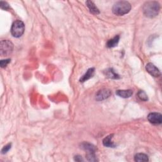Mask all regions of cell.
Segmentation results:
<instances>
[{
  "label": "cell",
  "instance_id": "6da1fadb",
  "mask_svg": "<svg viewBox=\"0 0 162 162\" xmlns=\"http://www.w3.org/2000/svg\"><path fill=\"white\" fill-rule=\"evenodd\" d=\"M160 5L157 2H148L143 6V13L149 18H154L158 15Z\"/></svg>",
  "mask_w": 162,
  "mask_h": 162
},
{
  "label": "cell",
  "instance_id": "7a4b0ae2",
  "mask_svg": "<svg viewBox=\"0 0 162 162\" xmlns=\"http://www.w3.org/2000/svg\"><path fill=\"white\" fill-rule=\"evenodd\" d=\"M131 10V4L126 1L116 2L113 6V13L118 16H122L127 14Z\"/></svg>",
  "mask_w": 162,
  "mask_h": 162
},
{
  "label": "cell",
  "instance_id": "3957f363",
  "mask_svg": "<svg viewBox=\"0 0 162 162\" xmlns=\"http://www.w3.org/2000/svg\"><path fill=\"white\" fill-rule=\"evenodd\" d=\"M25 31V25L22 21L16 20L15 21L11 28V34L14 38H20L24 34Z\"/></svg>",
  "mask_w": 162,
  "mask_h": 162
},
{
  "label": "cell",
  "instance_id": "277c9868",
  "mask_svg": "<svg viewBox=\"0 0 162 162\" xmlns=\"http://www.w3.org/2000/svg\"><path fill=\"white\" fill-rule=\"evenodd\" d=\"M13 50V43L8 40H3L0 43V55L2 57L8 56Z\"/></svg>",
  "mask_w": 162,
  "mask_h": 162
},
{
  "label": "cell",
  "instance_id": "5b68a950",
  "mask_svg": "<svg viewBox=\"0 0 162 162\" xmlns=\"http://www.w3.org/2000/svg\"><path fill=\"white\" fill-rule=\"evenodd\" d=\"M112 94V92L109 89H102L96 94V100L97 101H103L109 98Z\"/></svg>",
  "mask_w": 162,
  "mask_h": 162
},
{
  "label": "cell",
  "instance_id": "8992f818",
  "mask_svg": "<svg viewBox=\"0 0 162 162\" xmlns=\"http://www.w3.org/2000/svg\"><path fill=\"white\" fill-rule=\"evenodd\" d=\"M148 120L153 124H161L162 122V115L160 113H150L148 116Z\"/></svg>",
  "mask_w": 162,
  "mask_h": 162
},
{
  "label": "cell",
  "instance_id": "52a82bcc",
  "mask_svg": "<svg viewBox=\"0 0 162 162\" xmlns=\"http://www.w3.org/2000/svg\"><path fill=\"white\" fill-rule=\"evenodd\" d=\"M146 70L153 77H158L161 75V72L159 69L152 63H148V64H146Z\"/></svg>",
  "mask_w": 162,
  "mask_h": 162
},
{
  "label": "cell",
  "instance_id": "ba28073f",
  "mask_svg": "<svg viewBox=\"0 0 162 162\" xmlns=\"http://www.w3.org/2000/svg\"><path fill=\"white\" fill-rule=\"evenodd\" d=\"M80 148L83 149L87 151V153H94L97 149L96 147L94 146L92 144L87 142H83L80 144Z\"/></svg>",
  "mask_w": 162,
  "mask_h": 162
},
{
  "label": "cell",
  "instance_id": "9c48e42d",
  "mask_svg": "<svg viewBox=\"0 0 162 162\" xmlns=\"http://www.w3.org/2000/svg\"><path fill=\"white\" fill-rule=\"evenodd\" d=\"M95 72V68H91L87 70L86 73L80 79V83H84L87 80L92 78L94 76Z\"/></svg>",
  "mask_w": 162,
  "mask_h": 162
},
{
  "label": "cell",
  "instance_id": "30bf717a",
  "mask_svg": "<svg viewBox=\"0 0 162 162\" xmlns=\"http://www.w3.org/2000/svg\"><path fill=\"white\" fill-rule=\"evenodd\" d=\"M116 94L122 98H129L133 94V91L131 89L117 90L116 91Z\"/></svg>",
  "mask_w": 162,
  "mask_h": 162
},
{
  "label": "cell",
  "instance_id": "8fae6325",
  "mask_svg": "<svg viewBox=\"0 0 162 162\" xmlns=\"http://www.w3.org/2000/svg\"><path fill=\"white\" fill-rule=\"evenodd\" d=\"M113 138V134H110L109 136H106L103 140V145L108 148H115V145L113 143L112 139Z\"/></svg>",
  "mask_w": 162,
  "mask_h": 162
},
{
  "label": "cell",
  "instance_id": "7c38bea8",
  "mask_svg": "<svg viewBox=\"0 0 162 162\" xmlns=\"http://www.w3.org/2000/svg\"><path fill=\"white\" fill-rule=\"evenodd\" d=\"M86 5L89 9V11L91 13L94 15H98L100 14V10L99 9L96 7L95 4L91 2V1H87L86 2Z\"/></svg>",
  "mask_w": 162,
  "mask_h": 162
},
{
  "label": "cell",
  "instance_id": "4fadbf2b",
  "mask_svg": "<svg viewBox=\"0 0 162 162\" xmlns=\"http://www.w3.org/2000/svg\"><path fill=\"white\" fill-rule=\"evenodd\" d=\"M104 74L106 77L112 79H120V76L115 72L113 68H109L104 72Z\"/></svg>",
  "mask_w": 162,
  "mask_h": 162
},
{
  "label": "cell",
  "instance_id": "5bb4252c",
  "mask_svg": "<svg viewBox=\"0 0 162 162\" xmlns=\"http://www.w3.org/2000/svg\"><path fill=\"white\" fill-rule=\"evenodd\" d=\"M119 40H120V36H119V35H116V36H115L113 39H110L109 41L107 42L106 46L108 48H114V47L117 46V44H118V43L119 42Z\"/></svg>",
  "mask_w": 162,
  "mask_h": 162
},
{
  "label": "cell",
  "instance_id": "9a60e30c",
  "mask_svg": "<svg viewBox=\"0 0 162 162\" xmlns=\"http://www.w3.org/2000/svg\"><path fill=\"white\" fill-rule=\"evenodd\" d=\"M134 160L138 162L141 161H148V156L144 153H138L134 156Z\"/></svg>",
  "mask_w": 162,
  "mask_h": 162
},
{
  "label": "cell",
  "instance_id": "2e32d148",
  "mask_svg": "<svg viewBox=\"0 0 162 162\" xmlns=\"http://www.w3.org/2000/svg\"><path fill=\"white\" fill-rule=\"evenodd\" d=\"M138 96L140 99L141 100L144 101H146L148 100V98L146 93L143 91H139L138 93Z\"/></svg>",
  "mask_w": 162,
  "mask_h": 162
},
{
  "label": "cell",
  "instance_id": "e0dca14e",
  "mask_svg": "<svg viewBox=\"0 0 162 162\" xmlns=\"http://www.w3.org/2000/svg\"><path fill=\"white\" fill-rule=\"evenodd\" d=\"M86 158H87V160L89 161H98L94 153H87Z\"/></svg>",
  "mask_w": 162,
  "mask_h": 162
},
{
  "label": "cell",
  "instance_id": "ac0fdd59",
  "mask_svg": "<svg viewBox=\"0 0 162 162\" xmlns=\"http://www.w3.org/2000/svg\"><path fill=\"white\" fill-rule=\"evenodd\" d=\"M11 60L10 59H6V60H2L0 61V65H1L2 68L6 67L7 65L10 62Z\"/></svg>",
  "mask_w": 162,
  "mask_h": 162
},
{
  "label": "cell",
  "instance_id": "d6986e66",
  "mask_svg": "<svg viewBox=\"0 0 162 162\" xmlns=\"http://www.w3.org/2000/svg\"><path fill=\"white\" fill-rule=\"evenodd\" d=\"M11 146H12V144H10H10H8L7 145L3 147V148L2 149V154H5V153H7L9 150L10 149Z\"/></svg>",
  "mask_w": 162,
  "mask_h": 162
},
{
  "label": "cell",
  "instance_id": "ffe728a7",
  "mask_svg": "<svg viewBox=\"0 0 162 162\" xmlns=\"http://www.w3.org/2000/svg\"><path fill=\"white\" fill-rule=\"evenodd\" d=\"M0 7H1V8L3 9V10H5L10 8V6H9L8 4L5 2H0Z\"/></svg>",
  "mask_w": 162,
  "mask_h": 162
},
{
  "label": "cell",
  "instance_id": "44dd1931",
  "mask_svg": "<svg viewBox=\"0 0 162 162\" xmlns=\"http://www.w3.org/2000/svg\"><path fill=\"white\" fill-rule=\"evenodd\" d=\"M74 160L76 161H83L84 160L83 159L82 156L80 155H77L74 157Z\"/></svg>",
  "mask_w": 162,
  "mask_h": 162
}]
</instances>
